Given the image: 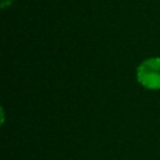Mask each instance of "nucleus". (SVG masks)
Masks as SVG:
<instances>
[{
    "label": "nucleus",
    "instance_id": "1",
    "mask_svg": "<svg viewBox=\"0 0 160 160\" xmlns=\"http://www.w3.org/2000/svg\"><path fill=\"white\" fill-rule=\"evenodd\" d=\"M136 80L148 90H160V58L152 56L141 61L136 69Z\"/></svg>",
    "mask_w": 160,
    "mask_h": 160
},
{
    "label": "nucleus",
    "instance_id": "2",
    "mask_svg": "<svg viewBox=\"0 0 160 160\" xmlns=\"http://www.w3.org/2000/svg\"><path fill=\"white\" fill-rule=\"evenodd\" d=\"M12 1H14V0H1V8L4 9V8H6V6H9V5H11Z\"/></svg>",
    "mask_w": 160,
    "mask_h": 160
}]
</instances>
